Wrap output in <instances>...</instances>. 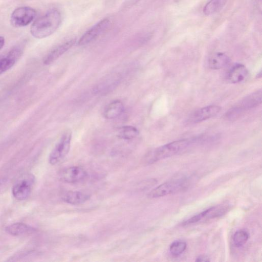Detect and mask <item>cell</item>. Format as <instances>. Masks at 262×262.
<instances>
[{
	"label": "cell",
	"instance_id": "cell-21",
	"mask_svg": "<svg viewBox=\"0 0 262 262\" xmlns=\"http://www.w3.org/2000/svg\"><path fill=\"white\" fill-rule=\"evenodd\" d=\"M249 237V233L245 230L241 229L236 231L232 237L233 245L236 247L244 246Z\"/></svg>",
	"mask_w": 262,
	"mask_h": 262
},
{
	"label": "cell",
	"instance_id": "cell-24",
	"mask_svg": "<svg viewBox=\"0 0 262 262\" xmlns=\"http://www.w3.org/2000/svg\"><path fill=\"white\" fill-rule=\"evenodd\" d=\"M7 182V179L4 178H0V191L3 188L4 186L6 184Z\"/></svg>",
	"mask_w": 262,
	"mask_h": 262
},
{
	"label": "cell",
	"instance_id": "cell-1",
	"mask_svg": "<svg viewBox=\"0 0 262 262\" xmlns=\"http://www.w3.org/2000/svg\"><path fill=\"white\" fill-rule=\"evenodd\" d=\"M197 143L196 138L174 141L149 151L145 157L146 164H151L160 160L173 156Z\"/></svg>",
	"mask_w": 262,
	"mask_h": 262
},
{
	"label": "cell",
	"instance_id": "cell-8",
	"mask_svg": "<svg viewBox=\"0 0 262 262\" xmlns=\"http://www.w3.org/2000/svg\"><path fill=\"white\" fill-rule=\"evenodd\" d=\"M36 12L33 8L23 6L16 8L10 16V22L15 27H23L28 25L34 19Z\"/></svg>",
	"mask_w": 262,
	"mask_h": 262
},
{
	"label": "cell",
	"instance_id": "cell-25",
	"mask_svg": "<svg viewBox=\"0 0 262 262\" xmlns=\"http://www.w3.org/2000/svg\"><path fill=\"white\" fill-rule=\"evenodd\" d=\"M5 38L3 36H0V50L3 48L5 45Z\"/></svg>",
	"mask_w": 262,
	"mask_h": 262
},
{
	"label": "cell",
	"instance_id": "cell-22",
	"mask_svg": "<svg viewBox=\"0 0 262 262\" xmlns=\"http://www.w3.org/2000/svg\"><path fill=\"white\" fill-rule=\"evenodd\" d=\"M187 244L185 242L177 240L173 242L169 246V252L174 256L181 255L186 250Z\"/></svg>",
	"mask_w": 262,
	"mask_h": 262
},
{
	"label": "cell",
	"instance_id": "cell-17",
	"mask_svg": "<svg viewBox=\"0 0 262 262\" xmlns=\"http://www.w3.org/2000/svg\"><path fill=\"white\" fill-rule=\"evenodd\" d=\"M230 62V58L228 55L222 52H217L210 56L208 65L211 69L217 70L227 66Z\"/></svg>",
	"mask_w": 262,
	"mask_h": 262
},
{
	"label": "cell",
	"instance_id": "cell-16",
	"mask_svg": "<svg viewBox=\"0 0 262 262\" xmlns=\"http://www.w3.org/2000/svg\"><path fill=\"white\" fill-rule=\"evenodd\" d=\"M35 229L31 226L21 222H17L7 226L5 231L14 236H20L35 232Z\"/></svg>",
	"mask_w": 262,
	"mask_h": 262
},
{
	"label": "cell",
	"instance_id": "cell-10",
	"mask_svg": "<svg viewBox=\"0 0 262 262\" xmlns=\"http://www.w3.org/2000/svg\"><path fill=\"white\" fill-rule=\"evenodd\" d=\"M111 25V21L108 18L100 20L83 34L78 40V44L83 46L90 43L106 31Z\"/></svg>",
	"mask_w": 262,
	"mask_h": 262
},
{
	"label": "cell",
	"instance_id": "cell-15",
	"mask_svg": "<svg viewBox=\"0 0 262 262\" xmlns=\"http://www.w3.org/2000/svg\"><path fill=\"white\" fill-rule=\"evenodd\" d=\"M61 198L66 203L75 205L84 203L90 199V195L79 191L69 190L63 192Z\"/></svg>",
	"mask_w": 262,
	"mask_h": 262
},
{
	"label": "cell",
	"instance_id": "cell-6",
	"mask_svg": "<svg viewBox=\"0 0 262 262\" xmlns=\"http://www.w3.org/2000/svg\"><path fill=\"white\" fill-rule=\"evenodd\" d=\"M35 180V177L32 173H26L21 176L12 188L13 197L18 201L27 199L31 193Z\"/></svg>",
	"mask_w": 262,
	"mask_h": 262
},
{
	"label": "cell",
	"instance_id": "cell-5",
	"mask_svg": "<svg viewBox=\"0 0 262 262\" xmlns=\"http://www.w3.org/2000/svg\"><path fill=\"white\" fill-rule=\"evenodd\" d=\"M72 132L67 129L55 145L49 157V162L55 165L61 161L68 154L71 145Z\"/></svg>",
	"mask_w": 262,
	"mask_h": 262
},
{
	"label": "cell",
	"instance_id": "cell-4",
	"mask_svg": "<svg viewBox=\"0 0 262 262\" xmlns=\"http://www.w3.org/2000/svg\"><path fill=\"white\" fill-rule=\"evenodd\" d=\"M189 185V180L186 177L173 179L157 186L149 192L147 196L150 199L164 196L182 191L186 189Z\"/></svg>",
	"mask_w": 262,
	"mask_h": 262
},
{
	"label": "cell",
	"instance_id": "cell-18",
	"mask_svg": "<svg viewBox=\"0 0 262 262\" xmlns=\"http://www.w3.org/2000/svg\"><path fill=\"white\" fill-rule=\"evenodd\" d=\"M124 111L123 103L119 100H114L110 103L104 108L103 116L107 119H112L119 117Z\"/></svg>",
	"mask_w": 262,
	"mask_h": 262
},
{
	"label": "cell",
	"instance_id": "cell-23",
	"mask_svg": "<svg viewBox=\"0 0 262 262\" xmlns=\"http://www.w3.org/2000/svg\"><path fill=\"white\" fill-rule=\"evenodd\" d=\"M210 260L206 255H201L198 256L195 259V261H210Z\"/></svg>",
	"mask_w": 262,
	"mask_h": 262
},
{
	"label": "cell",
	"instance_id": "cell-9",
	"mask_svg": "<svg viewBox=\"0 0 262 262\" xmlns=\"http://www.w3.org/2000/svg\"><path fill=\"white\" fill-rule=\"evenodd\" d=\"M88 176L86 171L80 166H71L61 169L58 174L60 181L69 184H75L84 180Z\"/></svg>",
	"mask_w": 262,
	"mask_h": 262
},
{
	"label": "cell",
	"instance_id": "cell-3",
	"mask_svg": "<svg viewBox=\"0 0 262 262\" xmlns=\"http://www.w3.org/2000/svg\"><path fill=\"white\" fill-rule=\"evenodd\" d=\"M261 97V90H257L245 96L228 110L224 115L225 118L228 121H234L237 119L246 112L260 104Z\"/></svg>",
	"mask_w": 262,
	"mask_h": 262
},
{
	"label": "cell",
	"instance_id": "cell-14",
	"mask_svg": "<svg viewBox=\"0 0 262 262\" xmlns=\"http://www.w3.org/2000/svg\"><path fill=\"white\" fill-rule=\"evenodd\" d=\"M75 43V39H71L58 45L46 55L43 58V63L46 65L52 63L69 50Z\"/></svg>",
	"mask_w": 262,
	"mask_h": 262
},
{
	"label": "cell",
	"instance_id": "cell-11",
	"mask_svg": "<svg viewBox=\"0 0 262 262\" xmlns=\"http://www.w3.org/2000/svg\"><path fill=\"white\" fill-rule=\"evenodd\" d=\"M221 107L215 105H211L200 108L194 111L188 117V122L194 124L210 119L216 115Z\"/></svg>",
	"mask_w": 262,
	"mask_h": 262
},
{
	"label": "cell",
	"instance_id": "cell-7",
	"mask_svg": "<svg viewBox=\"0 0 262 262\" xmlns=\"http://www.w3.org/2000/svg\"><path fill=\"white\" fill-rule=\"evenodd\" d=\"M228 209V206L223 205H218L211 207L183 222L182 225L183 226H188L201 221L210 220L222 216L226 213Z\"/></svg>",
	"mask_w": 262,
	"mask_h": 262
},
{
	"label": "cell",
	"instance_id": "cell-13",
	"mask_svg": "<svg viewBox=\"0 0 262 262\" xmlns=\"http://www.w3.org/2000/svg\"><path fill=\"white\" fill-rule=\"evenodd\" d=\"M248 74L246 67L241 63H235L227 71L226 80L231 83H237L244 81Z\"/></svg>",
	"mask_w": 262,
	"mask_h": 262
},
{
	"label": "cell",
	"instance_id": "cell-2",
	"mask_svg": "<svg viewBox=\"0 0 262 262\" xmlns=\"http://www.w3.org/2000/svg\"><path fill=\"white\" fill-rule=\"evenodd\" d=\"M61 22L60 12L56 9L51 10L33 23L30 28V33L37 39L46 38L58 29Z\"/></svg>",
	"mask_w": 262,
	"mask_h": 262
},
{
	"label": "cell",
	"instance_id": "cell-20",
	"mask_svg": "<svg viewBox=\"0 0 262 262\" xmlns=\"http://www.w3.org/2000/svg\"><path fill=\"white\" fill-rule=\"evenodd\" d=\"M139 134L138 130L133 126H124L117 131V136L124 140H131L136 138Z\"/></svg>",
	"mask_w": 262,
	"mask_h": 262
},
{
	"label": "cell",
	"instance_id": "cell-12",
	"mask_svg": "<svg viewBox=\"0 0 262 262\" xmlns=\"http://www.w3.org/2000/svg\"><path fill=\"white\" fill-rule=\"evenodd\" d=\"M23 53V48L16 46L11 49L7 55L0 57V74L11 69L19 59Z\"/></svg>",
	"mask_w": 262,
	"mask_h": 262
},
{
	"label": "cell",
	"instance_id": "cell-19",
	"mask_svg": "<svg viewBox=\"0 0 262 262\" xmlns=\"http://www.w3.org/2000/svg\"><path fill=\"white\" fill-rule=\"evenodd\" d=\"M228 0H210L203 8L206 15H210L219 12L225 5Z\"/></svg>",
	"mask_w": 262,
	"mask_h": 262
}]
</instances>
